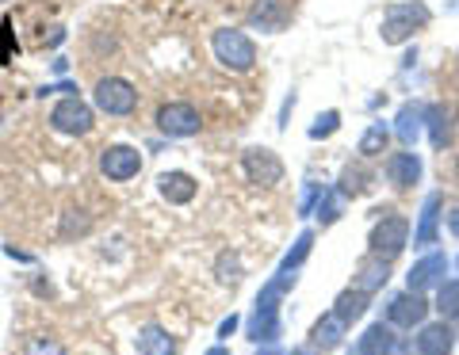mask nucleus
Returning a JSON list of instances; mask_svg holds the SVG:
<instances>
[{
  "label": "nucleus",
  "instance_id": "nucleus-39",
  "mask_svg": "<svg viewBox=\"0 0 459 355\" xmlns=\"http://www.w3.org/2000/svg\"><path fill=\"white\" fill-rule=\"evenodd\" d=\"M455 126H459V107H455Z\"/></svg>",
  "mask_w": 459,
  "mask_h": 355
},
{
  "label": "nucleus",
  "instance_id": "nucleus-38",
  "mask_svg": "<svg viewBox=\"0 0 459 355\" xmlns=\"http://www.w3.org/2000/svg\"><path fill=\"white\" fill-rule=\"evenodd\" d=\"M455 180H459V157H455Z\"/></svg>",
  "mask_w": 459,
  "mask_h": 355
},
{
  "label": "nucleus",
  "instance_id": "nucleus-20",
  "mask_svg": "<svg viewBox=\"0 0 459 355\" xmlns=\"http://www.w3.org/2000/svg\"><path fill=\"white\" fill-rule=\"evenodd\" d=\"M360 355H394V325H368L360 336Z\"/></svg>",
  "mask_w": 459,
  "mask_h": 355
},
{
  "label": "nucleus",
  "instance_id": "nucleus-2",
  "mask_svg": "<svg viewBox=\"0 0 459 355\" xmlns=\"http://www.w3.org/2000/svg\"><path fill=\"white\" fill-rule=\"evenodd\" d=\"M429 20H433V12H429L421 0H410V4H391L383 16V27L379 35L386 46H402V42H410L413 31H421V27H429Z\"/></svg>",
  "mask_w": 459,
  "mask_h": 355
},
{
  "label": "nucleus",
  "instance_id": "nucleus-19",
  "mask_svg": "<svg viewBox=\"0 0 459 355\" xmlns=\"http://www.w3.org/2000/svg\"><path fill=\"white\" fill-rule=\"evenodd\" d=\"M368 306H371V294L360 291V287H349V291H341V294H337L333 314H337L344 325H352V321H360V317L368 314Z\"/></svg>",
  "mask_w": 459,
  "mask_h": 355
},
{
  "label": "nucleus",
  "instance_id": "nucleus-27",
  "mask_svg": "<svg viewBox=\"0 0 459 355\" xmlns=\"http://www.w3.org/2000/svg\"><path fill=\"white\" fill-rule=\"evenodd\" d=\"M310 249H314V230H303L299 233V241H295V249L283 257V264H280V272H295L299 264H303L307 257H310Z\"/></svg>",
  "mask_w": 459,
  "mask_h": 355
},
{
  "label": "nucleus",
  "instance_id": "nucleus-34",
  "mask_svg": "<svg viewBox=\"0 0 459 355\" xmlns=\"http://www.w3.org/2000/svg\"><path fill=\"white\" fill-rule=\"evenodd\" d=\"M448 233H452V237H459V203L452 207V215H448Z\"/></svg>",
  "mask_w": 459,
  "mask_h": 355
},
{
  "label": "nucleus",
  "instance_id": "nucleus-31",
  "mask_svg": "<svg viewBox=\"0 0 459 355\" xmlns=\"http://www.w3.org/2000/svg\"><path fill=\"white\" fill-rule=\"evenodd\" d=\"M322 183H310V188L303 191V203H299V215H310V210H314V203H318V199H322Z\"/></svg>",
  "mask_w": 459,
  "mask_h": 355
},
{
  "label": "nucleus",
  "instance_id": "nucleus-26",
  "mask_svg": "<svg viewBox=\"0 0 459 355\" xmlns=\"http://www.w3.org/2000/svg\"><path fill=\"white\" fill-rule=\"evenodd\" d=\"M341 203H344V195H341L337 188H329V191H322L318 207H314V215H318L322 225H333V222L341 218Z\"/></svg>",
  "mask_w": 459,
  "mask_h": 355
},
{
  "label": "nucleus",
  "instance_id": "nucleus-41",
  "mask_svg": "<svg viewBox=\"0 0 459 355\" xmlns=\"http://www.w3.org/2000/svg\"><path fill=\"white\" fill-rule=\"evenodd\" d=\"M0 4H4V0H0Z\"/></svg>",
  "mask_w": 459,
  "mask_h": 355
},
{
  "label": "nucleus",
  "instance_id": "nucleus-16",
  "mask_svg": "<svg viewBox=\"0 0 459 355\" xmlns=\"http://www.w3.org/2000/svg\"><path fill=\"white\" fill-rule=\"evenodd\" d=\"M455 348V333L448 321H433V325H421L418 333V351L421 355H452Z\"/></svg>",
  "mask_w": 459,
  "mask_h": 355
},
{
  "label": "nucleus",
  "instance_id": "nucleus-6",
  "mask_svg": "<svg viewBox=\"0 0 459 355\" xmlns=\"http://www.w3.org/2000/svg\"><path fill=\"white\" fill-rule=\"evenodd\" d=\"M50 126H54L57 134H65V138H84L96 126V111L84 104V99L65 96L62 104L50 111Z\"/></svg>",
  "mask_w": 459,
  "mask_h": 355
},
{
  "label": "nucleus",
  "instance_id": "nucleus-4",
  "mask_svg": "<svg viewBox=\"0 0 459 355\" xmlns=\"http://www.w3.org/2000/svg\"><path fill=\"white\" fill-rule=\"evenodd\" d=\"M92 104L104 111V115H131L138 107V89L123 77H100L92 89Z\"/></svg>",
  "mask_w": 459,
  "mask_h": 355
},
{
  "label": "nucleus",
  "instance_id": "nucleus-10",
  "mask_svg": "<svg viewBox=\"0 0 459 355\" xmlns=\"http://www.w3.org/2000/svg\"><path fill=\"white\" fill-rule=\"evenodd\" d=\"M444 275H448V257L444 252H429L425 260H418L410 267V275H406V287L410 291H433V287H440L444 283Z\"/></svg>",
  "mask_w": 459,
  "mask_h": 355
},
{
  "label": "nucleus",
  "instance_id": "nucleus-1",
  "mask_svg": "<svg viewBox=\"0 0 459 355\" xmlns=\"http://www.w3.org/2000/svg\"><path fill=\"white\" fill-rule=\"evenodd\" d=\"M211 50H214V62L230 73H249L256 65V46L246 31H238V27H219V31L211 35Z\"/></svg>",
  "mask_w": 459,
  "mask_h": 355
},
{
  "label": "nucleus",
  "instance_id": "nucleus-3",
  "mask_svg": "<svg viewBox=\"0 0 459 355\" xmlns=\"http://www.w3.org/2000/svg\"><path fill=\"white\" fill-rule=\"evenodd\" d=\"M406 245H410V218L386 210V215L376 222L371 237H368V252H376V257H383L386 264H391L406 252Z\"/></svg>",
  "mask_w": 459,
  "mask_h": 355
},
{
  "label": "nucleus",
  "instance_id": "nucleus-18",
  "mask_svg": "<svg viewBox=\"0 0 459 355\" xmlns=\"http://www.w3.org/2000/svg\"><path fill=\"white\" fill-rule=\"evenodd\" d=\"M386 279H391V264H386L383 257H376V252H368V257L356 264V287L360 291H383Z\"/></svg>",
  "mask_w": 459,
  "mask_h": 355
},
{
  "label": "nucleus",
  "instance_id": "nucleus-15",
  "mask_svg": "<svg viewBox=\"0 0 459 355\" xmlns=\"http://www.w3.org/2000/svg\"><path fill=\"white\" fill-rule=\"evenodd\" d=\"M425 126H429V141H433V149H448L452 138H455V111L448 104H433L425 107Z\"/></svg>",
  "mask_w": 459,
  "mask_h": 355
},
{
  "label": "nucleus",
  "instance_id": "nucleus-37",
  "mask_svg": "<svg viewBox=\"0 0 459 355\" xmlns=\"http://www.w3.org/2000/svg\"><path fill=\"white\" fill-rule=\"evenodd\" d=\"M261 355H280V351H276V348H264V351H261Z\"/></svg>",
  "mask_w": 459,
  "mask_h": 355
},
{
  "label": "nucleus",
  "instance_id": "nucleus-14",
  "mask_svg": "<svg viewBox=\"0 0 459 355\" xmlns=\"http://www.w3.org/2000/svg\"><path fill=\"white\" fill-rule=\"evenodd\" d=\"M157 191H161V199H169L172 207H188L195 191H199V183L192 173H180V168H172V173H161L157 176Z\"/></svg>",
  "mask_w": 459,
  "mask_h": 355
},
{
  "label": "nucleus",
  "instance_id": "nucleus-5",
  "mask_svg": "<svg viewBox=\"0 0 459 355\" xmlns=\"http://www.w3.org/2000/svg\"><path fill=\"white\" fill-rule=\"evenodd\" d=\"M157 131L169 138H195L204 131V115H199L195 104H184V99H172V104L157 107Z\"/></svg>",
  "mask_w": 459,
  "mask_h": 355
},
{
  "label": "nucleus",
  "instance_id": "nucleus-21",
  "mask_svg": "<svg viewBox=\"0 0 459 355\" xmlns=\"http://www.w3.org/2000/svg\"><path fill=\"white\" fill-rule=\"evenodd\" d=\"M421 126H425V107H421V104H402V107H398V115H394V134L406 141V146H413V141H418Z\"/></svg>",
  "mask_w": 459,
  "mask_h": 355
},
{
  "label": "nucleus",
  "instance_id": "nucleus-40",
  "mask_svg": "<svg viewBox=\"0 0 459 355\" xmlns=\"http://www.w3.org/2000/svg\"><path fill=\"white\" fill-rule=\"evenodd\" d=\"M455 267H459V260H455Z\"/></svg>",
  "mask_w": 459,
  "mask_h": 355
},
{
  "label": "nucleus",
  "instance_id": "nucleus-13",
  "mask_svg": "<svg viewBox=\"0 0 459 355\" xmlns=\"http://www.w3.org/2000/svg\"><path fill=\"white\" fill-rule=\"evenodd\" d=\"M287 20H291V8H287L283 0H253V8H249V23L264 35L283 31Z\"/></svg>",
  "mask_w": 459,
  "mask_h": 355
},
{
  "label": "nucleus",
  "instance_id": "nucleus-33",
  "mask_svg": "<svg viewBox=\"0 0 459 355\" xmlns=\"http://www.w3.org/2000/svg\"><path fill=\"white\" fill-rule=\"evenodd\" d=\"M291 111H295V92H291V96H287V99H283V111H280V131H283V126H287V115H291Z\"/></svg>",
  "mask_w": 459,
  "mask_h": 355
},
{
  "label": "nucleus",
  "instance_id": "nucleus-28",
  "mask_svg": "<svg viewBox=\"0 0 459 355\" xmlns=\"http://www.w3.org/2000/svg\"><path fill=\"white\" fill-rule=\"evenodd\" d=\"M337 131H341V111L329 107V111H322V115L310 123V131H307V134H310L314 141H322V138H333Z\"/></svg>",
  "mask_w": 459,
  "mask_h": 355
},
{
  "label": "nucleus",
  "instance_id": "nucleus-24",
  "mask_svg": "<svg viewBox=\"0 0 459 355\" xmlns=\"http://www.w3.org/2000/svg\"><path fill=\"white\" fill-rule=\"evenodd\" d=\"M386 141H391V126H386L383 119L371 123L364 138H360V157H379V153L386 149Z\"/></svg>",
  "mask_w": 459,
  "mask_h": 355
},
{
  "label": "nucleus",
  "instance_id": "nucleus-36",
  "mask_svg": "<svg viewBox=\"0 0 459 355\" xmlns=\"http://www.w3.org/2000/svg\"><path fill=\"white\" fill-rule=\"evenodd\" d=\"M207 355H226V348H211V351H207Z\"/></svg>",
  "mask_w": 459,
  "mask_h": 355
},
{
  "label": "nucleus",
  "instance_id": "nucleus-17",
  "mask_svg": "<svg viewBox=\"0 0 459 355\" xmlns=\"http://www.w3.org/2000/svg\"><path fill=\"white\" fill-rule=\"evenodd\" d=\"M344 329H349V325H344V321L333 314V309H329V314L318 317V325L310 329V344L318 348L322 355H325V351H333V348L344 344Z\"/></svg>",
  "mask_w": 459,
  "mask_h": 355
},
{
  "label": "nucleus",
  "instance_id": "nucleus-23",
  "mask_svg": "<svg viewBox=\"0 0 459 355\" xmlns=\"http://www.w3.org/2000/svg\"><path fill=\"white\" fill-rule=\"evenodd\" d=\"M368 180H371V173H368L364 165H349V168L341 173V180H337V191H341L344 199H360V195L371 188Z\"/></svg>",
  "mask_w": 459,
  "mask_h": 355
},
{
  "label": "nucleus",
  "instance_id": "nucleus-9",
  "mask_svg": "<svg viewBox=\"0 0 459 355\" xmlns=\"http://www.w3.org/2000/svg\"><path fill=\"white\" fill-rule=\"evenodd\" d=\"M241 168H246L249 183H261V188H276V183L283 180V161H280L272 149H264V146L246 149V157H241Z\"/></svg>",
  "mask_w": 459,
  "mask_h": 355
},
{
  "label": "nucleus",
  "instance_id": "nucleus-8",
  "mask_svg": "<svg viewBox=\"0 0 459 355\" xmlns=\"http://www.w3.org/2000/svg\"><path fill=\"white\" fill-rule=\"evenodd\" d=\"M429 317V302L421 291H402L391 298V306H386V325H394V329H413V325H425Z\"/></svg>",
  "mask_w": 459,
  "mask_h": 355
},
{
  "label": "nucleus",
  "instance_id": "nucleus-30",
  "mask_svg": "<svg viewBox=\"0 0 459 355\" xmlns=\"http://www.w3.org/2000/svg\"><path fill=\"white\" fill-rule=\"evenodd\" d=\"M27 355H65V348L57 344V340H35V344L27 348Z\"/></svg>",
  "mask_w": 459,
  "mask_h": 355
},
{
  "label": "nucleus",
  "instance_id": "nucleus-22",
  "mask_svg": "<svg viewBox=\"0 0 459 355\" xmlns=\"http://www.w3.org/2000/svg\"><path fill=\"white\" fill-rule=\"evenodd\" d=\"M138 351L142 355H177V340H172L161 325H146L138 333Z\"/></svg>",
  "mask_w": 459,
  "mask_h": 355
},
{
  "label": "nucleus",
  "instance_id": "nucleus-12",
  "mask_svg": "<svg viewBox=\"0 0 459 355\" xmlns=\"http://www.w3.org/2000/svg\"><path fill=\"white\" fill-rule=\"evenodd\" d=\"M386 180L394 183L398 191H406V188H413V183L421 180V173H425V165H421V157L413 149H402V153H391L386 157Z\"/></svg>",
  "mask_w": 459,
  "mask_h": 355
},
{
  "label": "nucleus",
  "instance_id": "nucleus-7",
  "mask_svg": "<svg viewBox=\"0 0 459 355\" xmlns=\"http://www.w3.org/2000/svg\"><path fill=\"white\" fill-rule=\"evenodd\" d=\"M142 173V153L134 146H108L100 149V176L111 183H126Z\"/></svg>",
  "mask_w": 459,
  "mask_h": 355
},
{
  "label": "nucleus",
  "instance_id": "nucleus-35",
  "mask_svg": "<svg viewBox=\"0 0 459 355\" xmlns=\"http://www.w3.org/2000/svg\"><path fill=\"white\" fill-rule=\"evenodd\" d=\"M291 355H318V348H314V344H310V348H295Z\"/></svg>",
  "mask_w": 459,
  "mask_h": 355
},
{
  "label": "nucleus",
  "instance_id": "nucleus-32",
  "mask_svg": "<svg viewBox=\"0 0 459 355\" xmlns=\"http://www.w3.org/2000/svg\"><path fill=\"white\" fill-rule=\"evenodd\" d=\"M238 325H241V317H238V314H230V317L219 325V340H230V336H234V333H238Z\"/></svg>",
  "mask_w": 459,
  "mask_h": 355
},
{
  "label": "nucleus",
  "instance_id": "nucleus-11",
  "mask_svg": "<svg viewBox=\"0 0 459 355\" xmlns=\"http://www.w3.org/2000/svg\"><path fill=\"white\" fill-rule=\"evenodd\" d=\"M440 210H444V195H440V191H429V195H425V203H421V215H418V230H413V249L437 245V233H440Z\"/></svg>",
  "mask_w": 459,
  "mask_h": 355
},
{
  "label": "nucleus",
  "instance_id": "nucleus-25",
  "mask_svg": "<svg viewBox=\"0 0 459 355\" xmlns=\"http://www.w3.org/2000/svg\"><path fill=\"white\" fill-rule=\"evenodd\" d=\"M437 309L444 321H459V279H448L437 287Z\"/></svg>",
  "mask_w": 459,
  "mask_h": 355
},
{
  "label": "nucleus",
  "instance_id": "nucleus-29",
  "mask_svg": "<svg viewBox=\"0 0 459 355\" xmlns=\"http://www.w3.org/2000/svg\"><path fill=\"white\" fill-rule=\"evenodd\" d=\"M214 272H219V283H226V287H238V283H241V257H238V252H222L219 264H214Z\"/></svg>",
  "mask_w": 459,
  "mask_h": 355
}]
</instances>
